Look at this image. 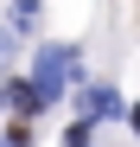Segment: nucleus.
<instances>
[{"instance_id":"6e6552de","label":"nucleus","mask_w":140,"mask_h":147,"mask_svg":"<svg viewBox=\"0 0 140 147\" xmlns=\"http://www.w3.org/2000/svg\"><path fill=\"white\" fill-rule=\"evenodd\" d=\"M0 109H7V83H0Z\"/></svg>"},{"instance_id":"f03ea898","label":"nucleus","mask_w":140,"mask_h":147,"mask_svg":"<svg viewBox=\"0 0 140 147\" xmlns=\"http://www.w3.org/2000/svg\"><path fill=\"white\" fill-rule=\"evenodd\" d=\"M77 109H83V121H108V115H121V96H115L108 83H89L77 96Z\"/></svg>"},{"instance_id":"39448f33","label":"nucleus","mask_w":140,"mask_h":147,"mask_svg":"<svg viewBox=\"0 0 140 147\" xmlns=\"http://www.w3.org/2000/svg\"><path fill=\"white\" fill-rule=\"evenodd\" d=\"M38 19V0H13V26H32Z\"/></svg>"},{"instance_id":"f257e3e1","label":"nucleus","mask_w":140,"mask_h":147,"mask_svg":"<svg viewBox=\"0 0 140 147\" xmlns=\"http://www.w3.org/2000/svg\"><path fill=\"white\" fill-rule=\"evenodd\" d=\"M70 64H77V51L70 45H38V58H32V90H38V102L51 109L57 96H64V83H70Z\"/></svg>"},{"instance_id":"7ed1b4c3","label":"nucleus","mask_w":140,"mask_h":147,"mask_svg":"<svg viewBox=\"0 0 140 147\" xmlns=\"http://www.w3.org/2000/svg\"><path fill=\"white\" fill-rule=\"evenodd\" d=\"M7 109H19V121H26V115H45V102H38V90H32L26 77H19V83H7Z\"/></svg>"},{"instance_id":"423d86ee","label":"nucleus","mask_w":140,"mask_h":147,"mask_svg":"<svg viewBox=\"0 0 140 147\" xmlns=\"http://www.w3.org/2000/svg\"><path fill=\"white\" fill-rule=\"evenodd\" d=\"M7 147H32V128H26V121H13V128H7Z\"/></svg>"},{"instance_id":"20e7f679","label":"nucleus","mask_w":140,"mask_h":147,"mask_svg":"<svg viewBox=\"0 0 140 147\" xmlns=\"http://www.w3.org/2000/svg\"><path fill=\"white\" fill-rule=\"evenodd\" d=\"M89 141H96V128H89V121H70V128H64V147H89Z\"/></svg>"},{"instance_id":"0eeeda50","label":"nucleus","mask_w":140,"mask_h":147,"mask_svg":"<svg viewBox=\"0 0 140 147\" xmlns=\"http://www.w3.org/2000/svg\"><path fill=\"white\" fill-rule=\"evenodd\" d=\"M127 121H134V134H140V102H134V109H127Z\"/></svg>"}]
</instances>
